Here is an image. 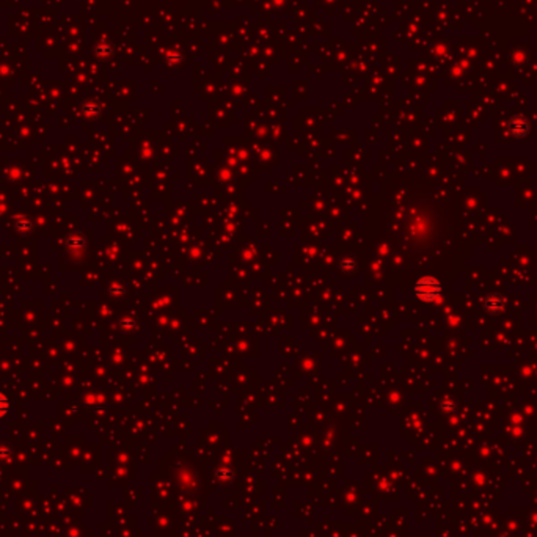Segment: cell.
<instances>
[{
  "mask_svg": "<svg viewBox=\"0 0 537 537\" xmlns=\"http://www.w3.org/2000/svg\"><path fill=\"white\" fill-rule=\"evenodd\" d=\"M418 292L421 295H437L438 294V286L435 281H431V280H423L418 285Z\"/></svg>",
  "mask_w": 537,
  "mask_h": 537,
  "instance_id": "obj_1",
  "label": "cell"
},
{
  "mask_svg": "<svg viewBox=\"0 0 537 537\" xmlns=\"http://www.w3.org/2000/svg\"><path fill=\"white\" fill-rule=\"evenodd\" d=\"M16 229L19 233H28L32 229V220L30 219H19L16 220Z\"/></svg>",
  "mask_w": 537,
  "mask_h": 537,
  "instance_id": "obj_2",
  "label": "cell"
},
{
  "mask_svg": "<svg viewBox=\"0 0 537 537\" xmlns=\"http://www.w3.org/2000/svg\"><path fill=\"white\" fill-rule=\"evenodd\" d=\"M10 409V402L8 399H6L2 393H0V418L6 415V412H8Z\"/></svg>",
  "mask_w": 537,
  "mask_h": 537,
  "instance_id": "obj_3",
  "label": "cell"
}]
</instances>
